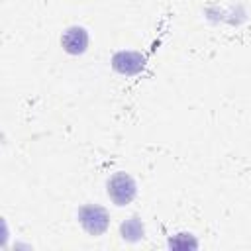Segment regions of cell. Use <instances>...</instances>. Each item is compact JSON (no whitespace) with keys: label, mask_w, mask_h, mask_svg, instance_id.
Instances as JSON below:
<instances>
[{"label":"cell","mask_w":251,"mask_h":251,"mask_svg":"<svg viewBox=\"0 0 251 251\" xmlns=\"http://www.w3.org/2000/svg\"><path fill=\"white\" fill-rule=\"evenodd\" d=\"M120 231H122V237H124L126 241H139V239L143 237V233H145L143 224H141V220H139L137 216H131L129 220H126V222L122 224Z\"/></svg>","instance_id":"5b68a950"},{"label":"cell","mask_w":251,"mask_h":251,"mask_svg":"<svg viewBox=\"0 0 251 251\" xmlns=\"http://www.w3.org/2000/svg\"><path fill=\"white\" fill-rule=\"evenodd\" d=\"M78 222L90 235H102L110 226V216L102 206L86 204L78 208Z\"/></svg>","instance_id":"7a4b0ae2"},{"label":"cell","mask_w":251,"mask_h":251,"mask_svg":"<svg viewBox=\"0 0 251 251\" xmlns=\"http://www.w3.org/2000/svg\"><path fill=\"white\" fill-rule=\"evenodd\" d=\"M106 186H108V196L116 206H127L137 194V184L127 173L112 175Z\"/></svg>","instance_id":"6da1fadb"},{"label":"cell","mask_w":251,"mask_h":251,"mask_svg":"<svg viewBox=\"0 0 251 251\" xmlns=\"http://www.w3.org/2000/svg\"><path fill=\"white\" fill-rule=\"evenodd\" d=\"M169 245L173 247V249H196L198 247V241L190 235V233H178V235H175L171 241H169Z\"/></svg>","instance_id":"8992f818"},{"label":"cell","mask_w":251,"mask_h":251,"mask_svg":"<svg viewBox=\"0 0 251 251\" xmlns=\"http://www.w3.org/2000/svg\"><path fill=\"white\" fill-rule=\"evenodd\" d=\"M143 65H145V57L137 51H118L112 57V67L126 76L137 75L143 69Z\"/></svg>","instance_id":"3957f363"},{"label":"cell","mask_w":251,"mask_h":251,"mask_svg":"<svg viewBox=\"0 0 251 251\" xmlns=\"http://www.w3.org/2000/svg\"><path fill=\"white\" fill-rule=\"evenodd\" d=\"M61 45L69 55H82L88 47V31L80 25H71L63 31Z\"/></svg>","instance_id":"277c9868"}]
</instances>
